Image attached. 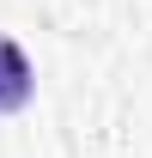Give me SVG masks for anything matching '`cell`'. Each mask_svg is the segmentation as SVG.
Segmentation results:
<instances>
[{
  "instance_id": "cell-1",
  "label": "cell",
  "mask_w": 152,
  "mask_h": 158,
  "mask_svg": "<svg viewBox=\"0 0 152 158\" xmlns=\"http://www.w3.org/2000/svg\"><path fill=\"white\" fill-rule=\"evenodd\" d=\"M37 91V67L12 37H0V116H19Z\"/></svg>"
}]
</instances>
